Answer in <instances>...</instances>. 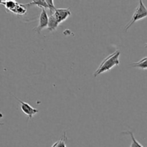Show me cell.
Instances as JSON below:
<instances>
[{
  "label": "cell",
  "instance_id": "obj_4",
  "mask_svg": "<svg viewBox=\"0 0 147 147\" xmlns=\"http://www.w3.org/2000/svg\"><path fill=\"white\" fill-rule=\"evenodd\" d=\"M13 96L15 98L16 100H17V101L20 102V107H21L22 111L24 114L27 115V117H28V119H31L33 117V116H34V115L37 114V113L39 112V111L37 110V109L32 107V106H30L29 103L22 101V100H20V99L17 98L16 96Z\"/></svg>",
  "mask_w": 147,
  "mask_h": 147
},
{
  "label": "cell",
  "instance_id": "obj_7",
  "mask_svg": "<svg viewBox=\"0 0 147 147\" xmlns=\"http://www.w3.org/2000/svg\"><path fill=\"white\" fill-rule=\"evenodd\" d=\"M59 22L57 20H56L55 17L53 15L49 16V22H48V26H47V30L50 32H54L56 30V29L58 27Z\"/></svg>",
  "mask_w": 147,
  "mask_h": 147
},
{
  "label": "cell",
  "instance_id": "obj_5",
  "mask_svg": "<svg viewBox=\"0 0 147 147\" xmlns=\"http://www.w3.org/2000/svg\"><path fill=\"white\" fill-rule=\"evenodd\" d=\"M59 24L62 23L63 22L65 21L69 17L71 16V11L70 9H56L54 14H53Z\"/></svg>",
  "mask_w": 147,
  "mask_h": 147
},
{
  "label": "cell",
  "instance_id": "obj_9",
  "mask_svg": "<svg viewBox=\"0 0 147 147\" xmlns=\"http://www.w3.org/2000/svg\"><path fill=\"white\" fill-rule=\"evenodd\" d=\"M27 4L28 7H31L32 5H36L41 9H48V6H47L45 0H32L31 2Z\"/></svg>",
  "mask_w": 147,
  "mask_h": 147
},
{
  "label": "cell",
  "instance_id": "obj_8",
  "mask_svg": "<svg viewBox=\"0 0 147 147\" xmlns=\"http://www.w3.org/2000/svg\"><path fill=\"white\" fill-rule=\"evenodd\" d=\"M28 7L27 4H18V5L16 7V8L13 10L11 13L17 14V15H24L27 13Z\"/></svg>",
  "mask_w": 147,
  "mask_h": 147
},
{
  "label": "cell",
  "instance_id": "obj_11",
  "mask_svg": "<svg viewBox=\"0 0 147 147\" xmlns=\"http://www.w3.org/2000/svg\"><path fill=\"white\" fill-rule=\"evenodd\" d=\"M67 138L66 136L65 132L63 137L60 140L57 141V142H55L51 147H67V146H66V141H67Z\"/></svg>",
  "mask_w": 147,
  "mask_h": 147
},
{
  "label": "cell",
  "instance_id": "obj_14",
  "mask_svg": "<svg viewBox=\"0 0 147 147\" xmlns=\"http://www.w3.org/2000/svg\"><path fill=\"white\" fill-rule=\"evenodd\" d=\"M145 47H147V44H146V45H145Z\"/></svg>",
  "mask_w": 147,
  "mask_h": 147
},
{
  "label": "cell",
  "instance_id": "obj_1",
  "mask_svg": "<svg viewBox=\"0 0 147 147\" xmlns=\"http://www.w3.org/2000/svg\"><path fill=\"white\" fill-rule=\"evenodd\" d=\"M120 54V52L119 50H116L114 53L108 56L106 58H105L93 74L94 77H96L97 76L105 73V72L109 71L115 66L119 65V64H120V60H119Z\"/></svg>",
  "mask_w": 147,
  "mask_h": 147
},
{
  "label": "cell",
  "instance_id": "obj_13",
  "mask_svg": "<svg viewBox=\"0 0 147 147\" xmlns=\"http://www.w3.org/2000/svg\"><path fill=\"white\" fill-rule=\"evenodd\" d=\"M46 2H47V6H48V9L50 10V15H53L56 10V8L54 4V1L53 0H46Z\"/></svg>",
  "mask_w": 147,
  "mask_h": 147
},
{
  "label": "cell",
  "instance_id": "obj_12",
  "mask_svg": "<svg viewBox=\"0 0 147 147\" xmlns=\"http://www.w3.org/2000/svg\"><path fill=\"white\" fill-rule=\"evenodd\" d=\"M127 134H129L131 138V147H143L142 145L135 139L134 136V134L132 131H128L126 132Z\"/></svg>",
  "mask_w": 147,
  "mask_h": 147
},
{
  "label": "cell",
  "instance_id": "obj_10",
  "mask_svg": "<svg viewBox=\"0 0 147 147\" xmlns=\"http://www.w3.org/2000/svg\"><path fill=\"white\" fill-rule=\"evenodd\" d=\"M131 66L135 67H138V68H140L142 70H146L147 69V57H144L142 60H139V62H136V63H132L131 64Z\"/></svg>",
  "mask_w": 147,
  "mask_h": 147
},
{
  "label": "cell",
  "instance_id": "obj_3",
  "mask_svg": "<svg viewBox=\"0 0 147 147\" xmlns=\"http://www.w3.org/2000/svg\"><path fill=\"white\" fill-rule=\"evenodd\" d=\"M42 11L39 17V23L38 25L34 29L35 32L40 34L42 32V30L45 28H47L49 22V16L47 13L46 12L45 9H41Z\"/></svg>",
  "mask_w": 147,
  "mask_h": 147
},
{
  "label": "cell",
  "instance_id": "obj_2",
  "mask_svg": "<svg viewBox=\"0 0 147 147\" xmlns=\"http://www.w3.org/2000/svg\"><path fill=\"white\" fill-rule=\"evenodd\" d=\"M147 17V8L145 6V4H144L143 1L140 0L139 1V6L136 8V11L134 13L133 16L131 17V20L129 22V24L126 26L125 27V30L126 32L134 24L135 22H136L139 20H142V19H144Z\"/></svg>",
  "mask_w": 147,
  "mask_h": 147
},
{
  "label": "cell",
  "instance_id": "obj_6",
  "mask_svg": "<svg viewBox=\"0 0 147 147\" xmlns=\"http://www.w3.org/2000/svg\"><path fill=\"white\" fill-rule=\"evenodd\" d=\"M0 4L4 5L7 11L12 12V11L18 5L19 3L15 0H1L0 1Z\"/></svg>",
  "mask_w": 147,
  "mask_h": 147
}]
</instances>
